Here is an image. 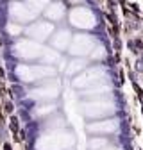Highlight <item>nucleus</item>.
I'll return each instance as SVG.
<instances>
[{
    "instance_id": "obj_1",
    "label": "nucleus",
    "mask_w": 143,
    "mask_h": 150,
    "mask_svg": "<svg viewBox=\"0 0 143 150\" xmlns=\"http://www.w3.org/2000/svg\"><path fill=\"white\" fill-rule=\"evenodd\" d=\"M11 130H13V132L18 130V120L16 118H11Z\"/></svg>"
},
{
    "instance_id": "obj_2",
    "label": "nucleus",
    "mask_w": 143,
    "mask_h": 150,
    "mask_svg": "<svg viewBox=\"0 0 143 150\" xmlns=\"http://www.w3.org/2000/svg\"><path fill=\"white\" fill-rule=\"evenodd\" d=\"M134 89H136V93H138V97H139V98H143V91H141V88H139L136 82H134Z\"/></svg>"
},
{
    "instance_id": "obj_3",
    "label": "nucleus",
    "mask_w": 143,
    "mask_h": 150,
    "mask_svg": "<svg viewBox=\"0 0 143 150\" xmlns=\"http://www.w3.org/2000/svg\"><path fill=\"white\" fill-rule=\"evenodd\" d=\"M4 109H6V112H13V104H11V102H6Z\"/></svg>"
}]
</instances>
